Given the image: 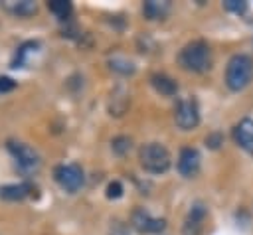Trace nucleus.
<instances>
[{"label":"nucleus","instance_id":"nucleus-1","mask_svg":"<svg viewBox=\"0 0 253 235\" xmlns=\"http://www.w3.org/2000/svg\"><path fill=\"white\" fill-rule=\"evenodd\" d=\"M178 63L182 69L192 73H206L211 69V49L208 41L194 39L186 43L178 53Z\"/></svg>","mask_w":253,"mask_h":235},{"label":"nucleus","instance_id":"nucleus-2","mask_svg":"<svg viewBox=\"0 0 253 235\" xmlns=\"http://www.w3.org/2000/svg\"><path fill=\"white\" fill-rule=\"evenodd\" d=\"M253 77V59L247 53H235L225 65V85L229 91H243Z\"/></svg>","mask_w":253,"mask_h":235},{"label":"nucleus","instance_id":"nucleus-3","mask_svg":"<svg viewBox=\"0 0 253 235\" xmlns=\"http://www.w3.org/2000/svg\"><path fill=\"white\" fill-rule=\"evenodd\" d=\"M138 162L144 168V172H148V174H164V172H168L172 158H170V152L166 150V146H162L160 142H148V144L140 146Z\"/></svg>","mask_w":253,"mask_h":235},{"label":"nucleus","instance_id":"nucleus-4","mask_svg":"<svg viewBox=\"0 0 253 235\" xmlns=\"http://www.w3.org/2000/svg\"><path fill=\"white\" fill-rule=\"evenodd\" d=\"M53 180L57 186L69 194H75L83 188L85 184V174L79 164H59L53 170Z\"/></svg>","mask_w":253,"mask_h":235},{"label":"nucleus","instance_id":"nucleus-5","mask_svg":"<svg viewBox=\"0 0 253 235\" xmlns=\"http://www.w3.org/2000/svg\"><path fill=\"white\" fill-rule=\"evenodd\" d=\"M174 122L182 130H194L200 124V107L196 99H180L174 107Z\"/></svg>","mask_w":253,"mask_h":235},{"label":"nucleus","instance_id":"nucleus-6","mask_svg":"<svg viewBox=\"0 0 253 235\" xmlns=\"http://www.w3.org/2000/svg\"><path fill=\"white\" fill-rule=\"evenodd\" d=\"M8 152L12 154V158L16 160V164H18L24 172H36V170L40 168V164H42L40 154H38L32 146H28V144H24V142L8 140Z\"/></svg>","mask_w":253,"mask_h":235},{"label":"nucleus","instance_id":"nucleus-7","mask_svg":"<svg viewBox=\"0 0 253 235\" xmlns=\"http://www.w3.org/2000/svg\"><path fill=\"white\" fill-rule=\"evenodd\" d=\"M130 225L138 231V233H144V235H150V233H162L166 229V219L162 217H152L148 211L144 209H134L132 215H130Z\"/></svg>","mask_w":253,"mask_h":235},{"label":"nucleus","instance_id":"nucleus-8","mask_svg":"<svg viewBox=\"0 0 253 235\" xmlns=\"http://www.w3.org/2000/svg\"><path fill=\"white\" fill-rule=\"evenodd\" d=\"M200 166H202V156L196 148L192 146H184L178 154V162H176V168L180 172L182 178H196L198 172H200Z\"/></svg>","mask_w":253,"mask_h":235},{"label":"nucleus","instance_id":"nucleus-9","mask_svg":"<svg viewBox=\"0 0 253 235\" xmlns=\"http://www.w3.org/2000/svg\"><path fill=\"white\" fill-rule=\"evenodd\" d=\"M206 215H208L206 203H202V201L192 203V207L184 219V225H182V235H202Z\"/></svg>","mask_w":253,"mask_h":235},{"label":"nucleus","instance_id":"nucleus-10","mask_svg":"<svg viewBox=\"0 0 253 235\" xmlns=\"http://www.w3.org/2000/svg\"><path fill=\"white\" fill-rule=\"evenodd\" d=\"M233 140L239 148L253 156V118H241L233 126Z\"/></svg>","mask_w":253,"mask_h":235},{"label":"nucleus","instance_id":"nucleus-11","mask_svg":"<svg viewBox=\"0 0 253 235\" xmlns=\"http://www.w3.org/2000/svg\"><path fill=\"white\" fill-rule=\"evenodd\" d=\"M150 85L154 87L156 93H160L164 97H174L178 93V83L166 73H152L150 75Z\"/></svg>","mask_w":253,"mask_h":235},{"label":"nucleus","instance_id":"nucleus-12","mask_svg":"<svg viewBox=\"0 0 253 235\" xmlns=\"http://www.w3.org/2000/svg\"><path fill=\"white\" fill-rule=\"evenodd\" d=\"M4 10H8L10 14L18 16V18H26V16H34L38 12V4L34 0H6L2 2Z\"/></svg>","mask_w":253,"mask_h":235},{"label":"nucleus","instance_id":"nucleus-13","mask_svg":"<svg viewBox=\"0 0 253 235\" xmlns=\"http://www.w3.org/2000/svg\"><path fill=\"white\" fill-rule=\"evenodd\" d=\"M170 12V2L168 0H146L142 4V14L146 20H162Z\"/></svg>","mask_w":253,"mask_h":235},{"label":"nucleus","instance_id":"nucleus-14","mask_svg":"<svg viewBox=\"0 0 253 235\" xmlns=\"http://www.w3.org/2000/svg\"><path fill=\"white\" fill-rule=\"evenodd\" d=\"M30 192H32V184H28V182L0 186V197H2V199H8V201L24 199L26 196H30Z\"/></svg>","mask_w":253,"mask_h":235},{"label":"nucleus","instance_id":"nucleus-15","mask_svg":"<svg viewBox=\"0 0 253 235\" xmlns=\"http://www.w3.org/2000/svg\"><path fill=\"white\" fill-rule=\"evenodd\" d=\"M38 49H40V43H38V41H26V43H22V45L18 47L14 59H12V67H24V65L30 61V57H32Z\"/></svg>","mask_w":253,"mask_h":235},{"label":"nucleus","instance_id":"nucleus-16","mask_svg":"<svg viewBox=\"0 0 253 235\" xmlns=\"http://www.w3.org/2000/svg\"><path fill=\"white\" fill-rule=\"evenodd\" d=\"M109 65H111L113 71H117V73H121V75H130V73H134V63H132L130 59L123 57V55H113V57L109 59Z\"/></svg>","mask_w":253,"mask_h":235},{"label":"nucleus","instance_id":"nucleus-17","mask_svg":"<svg viewBox=\"0 0 253 235\" xmlns=\"http://www.w3.org/2000/svg\"><path fill=\"white\" fill-rule=\"evenodd\" d=\"M121 93V89H117L113 95H111V107H109V111H111V115H123L125 113V109H126V105H128V97H126V93H123V95H119Z\"/></svg>","mask_w":253,"mask_h":235},{"label":"nucleus","instance_id":"nucleus-18","mask_svg":"<svg viewBox=\"0 0 253 235\" xmlns=\"http://www.w3.org/2000/svg\"><path fill=\"white\" fill-rule=\"evenodd\" d=\"M47 8H49V12H53L57 18H67L69 14H71V10H73V6H71V2H65V0H53V2H47Z\"/></svg>","mask_w":253,"mask_h":235},{"label":"nucleus","instance_id":"nucleus-19","mask_svg":"<svg viewBox=\"0 0 253 235\" xmlns=\"http://www.w3.org/2000/svg\"><path fill=\"white\" fill-rule=\"evenodd\" d=\"M111 146H113V152H115V154L125 156V154L130 150V138H128V136H117V138H113Z\"/></svg>","mask_w":253,"mask_h":235},{"label":"nucleus","instance_id":"nucleus-20","mask_svg":"<svg viewBox=\"0 0 253 235\" xmlns=\"http://www.w3.org/2000/svg\"><path fill=\"white\" fill-rule=\"evenodd\" d=\"M223 8L227 12H233V14H245L249 4L245 0H223Z\"/></svg>","mask_w":253,"mask_h":235},{"label":"nucleus","instance_id":"nucleus-21","mask_svg":"<svg viewBox=\"0 0 253 235\" xmlns=\"http://www.w3.org/2000/svg\"><path fill=\"white\" fill-rule=\"evenodd\" d=\"M123 192H125V190H123V184L117 182V180L107 186V197H109V199H119V197L123 196Z\"/></svg>","mask_w":253,"mask_h":235},{"label":"nucleus","instance_id":"nucleus-22","mask_svg":"<svg viewBox=\"0 0 253 235\" xmlns=\"http://www.w3.org/2000/svg\"><path fill=\"white\" fill-rule=\"evenodd\" d=\"M223 144V134L221 132H211L206 136V146H210L211 150H217Z\"/></svg>","mask_w":253,"mask_h":235},{"label":"nucleus","instance_id":"nucleus-23","mask_svg":"<svg viewBox=\"0 0 253 235\" xmlns=\"http://www.w3.org/2000/svg\"><path fill=\"white\" fill-rule=\"evenodd\" d=\"M16 87V81L12 77H6V75H0V95L2 93H8Z\"/></svg>","mask_w":253,"mask_h":235},{"label":"nucleus","instance_id":"nucleus-24","mask_svg":"<svg viewBox=\"0 0 253 235\" xmlns=\"http://www.w3.org/2000/svg\"><path fill=\"white\" fill-rule=\"evenodd\" d=\"M109 235H130L128 233V229L123 225V223H113V227H111V231H109Z\"/></svg>","mask_w":253,"mask_h":235}]
</instances>
